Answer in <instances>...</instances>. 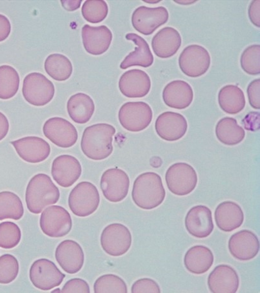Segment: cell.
<instances>
[{
  "label": "cell",
  "instance_id": "1",
  "mask_svg": "<svg viewBox=\"0 0 260 293\" xmlns=\"http://www.w3.org/2000/svg\"><path fill=\"white\" fill-rule=\"evenodd\" d=\"M115 128L107 123H98L87 127L82 135L80 146L88 158L101 160L109 156L113 151L112 137Z\"/></svg>",
  "mask_w": 260,
  "mask_h": 293
},
{
  "label": "cell",
  "instance_id": "2",
  "mask_svg": "<svg viewBox=\"0 0 260 293\" xmlns=\"http://www.w3.org/2000/svg\"><path fill=\"white\" fill-rule=\"evenodd\" d=\"M165 190L161 177L154 172H146L135 180L132 192L134 203L143 210H152L160 206L165 197Z\"/></svg>",
  "mask_w": 260,
  "mask_h": 293
},
{
  "label": "cell",
  "instance_id": "3",
  "mask_svg": "<svg viewBox=\"0 0 260 293\" xmlns=\"http://www.w3.org/2000/svg\"><path fill=\"white\" fill-rule=\"evenodd\" d=\"M60 193L50 177L44 173L35 175L29 181L25 191V202L32 213H41L46 207L56 203Z\"/></svg>",
  "mask_w": 260,
  "mask_h": 293
},
{
  "label": "cell",
  "instance_id": "4",
  "mask_svg": "<svg viewBox=\"0 0 260 293\" xmlns=\"http://www.w3.org/2000/svg\"><path fill=\"white\" fill-rule=\"evenodd\" d=\"M100 203L97 187L92 183L83 181L78 183L68 197V206L75 215L85 217L94 213Z\"/></svg>",
  "mask_w": 260,
  "mask_h": 293
},
{
  "label": "cell",
  "instance_id": "5",
  "mask_svg": "<svg viewBox=\"0 0 260 293\" xmlns=\"http://www.w3.org/2000/svg\"><path fill=\"white\" fill-rule=\"evenodd\" d=\"M22 93L28 103L36 106H42L53 99L55 88L53 83L45 75L33 72L24 77Z\"/></svg>",
  "mask_w": 260,
  "mask_h": 293
},
{
  "label": "cell",
  "instance_id": "6",
  "mask_svg": "<svg viewBox=\"0 0 260 293\" xmlns=\"http://www.w3.org/2000/svg\"><path fill=\"white\" fill-rule=\"evenodd\" d=\"M168 190L178 196L190 194L195 188L198 178L194 168L185 162H177L170 166L165 175Z\"/></svg>",
  "mask_w": 260,
  "mask_h": 293
},
{
  "label": "cell",
  "instance_id": "7",
  "mask_svg": "<svg viewBox=\"0 0 260 293\" xmlns=\"http://www.w3.org/2000/svg\"><path fill=\"white\" fill-rule=\"evenodd\" d=\"M153 111L150 105L142 101L127 102L123 104L118 112L121 126L129 131H142L150 124Z\"/></svg>",
  "mask_w": 260,
  "mask_h": 293
},
{
  "label": "cell",
  "instance_id": "8",
  "mask_svg": "<svg viewBox=\"0 0 260 293\" xmlns=\"http://www.w3.org/2000/svg\"><path fill=\"white\" fill-rule=\"evenodd\" d=\"M179 66L186 76L196 78L205 74L210 68L211 56L208 51L198 44H191L182 50L178 59Z\"/></svg>",
  "mask_w": 260,
  "mask_h": 293
},
{
  "label": "cell",
  "instance_id": "9",
  "mask_svg": "<svg viewBox=\"0 0 260 293\" xmlns=\"http://www.w3.org/2000/svg\"><path fill=\"white\" fill-rule=\"evenodd\" d=\"M132 243L130 231L124 225L111 223L102 230L100 244L103 250L112 256H120L129 250Z\"/></svg>",
  "mask_w": 260,
  "mask_h": 293
},
{
  "label": "cell",
  "instance_id": "10",
  "mask_svg": "<svg viewBox=\"0 0 260 293\" xmlns=\"http://www.w3.org/2000/svg\"><path fill=\"white\" fill-rule=\"evenodd\" d=\"M40 226L43 232L49 237H63L71 230V217L64 208L57 205L51 206L42 213Z\"/></svg>",
  "mask_w": 260,
  "mask_h": 293
},
{
  "label": "cell",
  "instance_id": "11",
  "mask_svg": "<svg viewBox=\"0 0 260 293\" xmlns=\"http://www.w3.org/2000/svg\"><path fill=\"white\" fill-rule=\"evenodd\" d=\"M29 276L33 285L42 290L59 286L66 276L53 262L46 258L37 259L33 263Z\"/></svg>",
  "mask_w": 260,
  "mask_h": 293
},
{
  "label": "cell",
  "instance_id": "12",
  "mask_svg": "<svg viewBox=\"0 0 260 293\" xmlns=\"http://www.w3.org/2000/svg\"><path fill=\"white\" fill-rule=\"evenodd\" d=\"M169 18L166 8L141 6L133 12L131 22L135 30L144 35L152 34L158 27L166 23Z\"/></svg>",
  "mask_w": 260,
  "mask_h": 293
},
{
  "label": "cell",
  "instance_id": "13",
  "mask_svg": "<svg viewBox=\"0 0 260 293\" xmlns=\"http://www.w3.org/2000/svg\"><path fill=\"white\" fill-rule=\"evenodd\" d=\"M130 186L127 174L122 169L111 168L102 174L100 186L105 198L112 202H118L127 196Z\"/></svg>",
  "mask_w": 260,
  "mask_h": 293
},
{
  "label": "cell",
  "instance_id": "14",
  "mask_svg": "<svg viewBox=\"0 0 260 293\" xmlns=\"http://www.w3.org/2000/svg\"><path fill=\"white\" fill-rule=\"evenodd\" d=\"M43 132L51 142L63 148L72 146L78 139V133L74 126L60 117L48 119L44 124Z\"/></svg>",
  "mask_w": 260,
  "mask_h": 293
},
{
  "label": "cell",
  "instance_id": "15",
  "mask_svg": "<svg viewBox=\"0 0 260 293\" xmlns=\"http://www.w3.org/2000/svg\"><path fill=\"white\" fill-rule=\"evenodd\" d=\"M155 128L158 135L168 141H175L182 138L188 129L186 118L174 111H165L156 119Z\"/></svg>",
  "mask_w": 260,
  "mask_h": 293
},
{
  "label": "cell",
  "instance_id": "16",
  "mask_svg": "<svg viewBox=\"0 0 260 293\" xmlns=\"http://www.w3.org/2000/svg\"><path fill=\"white\" fill-rule=\"evenodd\" d=\"M81 171V166L78 160L70 155L59 156L52 163V177L62 187L68 188L72 186L80 177Z\"/></svg>",
  "mask_w": 260,
  "mask_h": 293
},
{
  "label": "cell",
  "instance_id": "17",
  "mask_svg": "<svg viewBox=\"0 0 260 293\" xmlns=\"http://www.w3.org/2000/svg\"><path fill=\"white\" fill-rule=\"evenodd\" d=\"M228 248L234 258L241 261H247L257 255L259 242L257 236L253 232L243 229L235 232L230 237Z\"/></svg>",
  "mask_w": 260,
  "mask_h": 293
},
{
  "label": "cell",
  "instance_id": "18",
  "mask_svg": "<svg viewBox=\"0 0 260 293\" xmlns=\"http://www.w3.org/2000/svg\"><path fill=\"white\" fill-rule=\"evenodd\" d=\"M19 156L24 161L38 163L46 159L50 153L49 144L38 136H26L11 141Z\"/></svg>",
  "mask_w": 260,
  "mask_h": 293
},
{
  "label": "cell",
  "instance_id": "19",
  "mask_svg": "<svg viewBox=\"0 0 260 293\" xmlns=\"http://www.w3.org/2000/svg\"><path fill=\"white\" fill-rule=\"evenodd\" d=\"M55 259L66 273L74 274L82 268L84 255L80 245L72 240H65L57 246L55 251Z\"/></svg>",
  "mask_w": 260,
  "mask_h": 293
},
{
  "label": "cell",
  "instance_id": "20",
  "mask_svg": "<svg viewBox=\"0 0 260 293\" xmlns=\"http://www.w3.org/2000/svg\"><path fill=\"white\" fill-rule=\"evenodd\" d=\"M185 226L191 236L200 239L207 238L214 227L211 210L204 205L192 207L185 216Z\"/></svg>",
  "mask_w": 260,
  "mask_h": 293
},
{
  "label": "cell",
  "instance_id": "21",
  "mask_svg": "<svg viewBox=\"0 0 260 293\" xmlns=\"http://www.w3.org/2000/svg\"><path fill=\"white\" fill-rule=\"evenodd\" d=\"M151 81L144 71L133 69L125 72L120 77L119 87L127 98H137L146 96L150 92Z\"/></svg>",
  "mask_w": 260,
  "mask_h": 293
},
{
  "label": "cell",
  "instance_id": "22",
  "mask_svg": "<svg viewBox=\"0 0 260 293\" xmlns=\"http://www.w3.org/2000/svg\"><path fill=\"white\" fill-rule=\"evenodd\" d=\"M83 47L86 51L94 55H99L105 52L109 48L112 34L105 25L98 26L85 24L81 30Z\"/></svg>",
  "mask_w": 260,
  "mask_h": 293
},
{
  "label": "cell",
  "instance_id": "23",
  "mask_svg": "<svg viewBox=\"0 0 260 293\" xmlns=\"http://www.w3.org/2000/svg\"><path fill=\"white\" fill-rule=\"evenodd\" d=\"M207 283L210 290L214 293H235L240 283L237 271L230 266H217L209 274Z\"/></svg>",
  "mask_w": 260,
  "mask_h": 293
},
{
  "label": "cell",
  "instance_id": "24",
  "mask_svg": "<svg viewBox=\"0 0 260 293\" xmlns=\"http://www.w3.org/2000/svg\"><path fill=\"white\" fill-rule=\"evenodd\" d=\"M191 85L182 80H175L167 83L162 91V99L169 107L184 109L190 106L193 100Z\"/></svg>",
  "mask_w": 260,
  "mask_h": 293
},
{
  "label": "cell",
  "instance_id": "25",
  "mask_svg": "<svg viewBox=\"0 0 260 293\" xmlns=\"http://www.w3.org/2000/svg\"><path fill=\"white\" fill-rule=\"evenodd\" d=\"M182 38L175 28L166 26L160 30L153 37L151 45L155 54L161 58L174 55L180 48Z\"/></svg>",
  "mask_w": 260,
  "mask_h": 293
},
{
  "label": "cell",
  "instance_id": "26",
  "mask_svg": "<svg viewBox=\"0 0 260 293\" xmlns=\"http://www.w3.org/2000/svg\"><path fill=\"white\" fill-rule=\"evenodd\" d=\"M217 226L224 232H231L240 227L243 223L244 214L241 207L232 201L220 203L214 212Z\"/></svg>",
  "mask_w": 260,
  "mask_h": 293
},
{
  "label": "cell",
  "instance_id": "27",
  "mask_svg": "<svg viewBox=\"0 0 260 293\" xmlns=\"http://www.w3.org/2000/svg\"><path fill=\"white\" fill-rule=\"evenodd\" d=\"M128 40L134 43V51L130 52L121 62L120 67L126 69L133 66L143 68L150 67L153 63L154 56L147 41L135 33H128L125 36Z\"/></svg>",
  "mask_w": 260,
  "mask_h": 293
},
{
  "label": "cell",
  "instance_id": "28",
  "mask_svg": "<svg viewBox=\"0 0 260 293\" xmlns=\"http://www.w3.org/2000/svg\"><path fill=\"white\" fill-rule=\"evenodd\" d=\"M214 255L208 247L197 245L190 248L184 257V264L189 272L199 275L207 272L214 262Z\"/></svg>",
  "mask_w": 260,
  "mask_h": 293
},
{
  "label": "cell",
  "instance_id": "29",
  "mask_svg": "<svg viewBox=\"0 0 260 293\" xmlns=\"http://www.w3.org/2000/svg\"><path fill=\"white\" fill-rule=\"evenodd\" d=\"M95 108L93 99L83 93H77L71 96L67 103L69 116L77 124H83L89 122L94 114Z\"/></svg>",
  "mask_w": 260,
  "mask_h": 293
},
{
  "label": "cell",
  "instance_id": "30",
  "mask_svg": "<svg viewBox=\"0 0 260 293\" xmlns=\"http://www.w3.org/2000/svg\"><path fill=\"white\" fill-rule=\"evenodd\" d=\"M218 102L221 109L229 114L239 113L246 104L243 91L234 84L226 85L220 89L218 95Z\"/></svg>",
  "mask_w": 260,
  "mask_h": 293
},
{
  "label": "cell",
  "instance_id": "31",
  "mask_svg": "<svg viewBox=\"0 0 260 293\" xmlns=\"http://www.w3.org/2000/svg\"><path fill=\"white\" fill-rule=\"evenodd\" d=\"M215 134L218 140L227 145H235L241 142L245 136V132L239 126L237 120L232 117L221 119L215 127Z\"/></svg>",
  "mask_w": 260,
  "mask_h": 293
},
{
  "label": "cell",
  "instance_id": "32",
  "mask_svg": "<svg viewBox=\"0 0 260 293\" xmlns=\"http://www.w3.org/2000/svg\"><path fill=\"white\" fill-rule=\"evenodd\" d=\"M44 69L50 77L58 81L67 80L73 71L72 65L69 59L60 53L49 55L44 62Z\"/></svg>",
  "mask_w": 260,
  "mask_h": 293
},
{
  "label": "cell",
  "instance_id": "33",
  "mask_svg": "<svg viewBox=\"0 0 260 293\" xmlns=\"http://www.w3.org/2000/svg\"><path fill=\"white\" fill-rule=\"evenodd\" d=\"M23 213L22 202L16 194L8 191L0 192V220H17L22 217Z\"/></svg>",
  "mask_w": 260,
  "mask_h": 293
},
{
  "label": "cell",
  "instance_id": "34",
  "mask_svg": "<svg viewBox=\"0 0 260 293\" xmlns=\"http://www.w3.org/2000/svg\"><path fill=\"white\" fill-rule=\"evenodd\" d=\"M19 75L17 71L8 65L0 66V99H9L19 89Z\"/></svg>",
  "mask_w": 260,
  "mask_h": 293
},
{
  "label": "cell",
  "instance_id": "35",
  "mask_svg": "<svg viewBox=\"0 0 260 293\" xmlns=\"http://www.w3.org/2000/svg\"><path fill=\"white\" fill-rule=\"evenodd\" d=\"M94 291L95 293H127V287L125 281L119 276L112 274H104L95 281Z\"/></svg>",
  "mask_w": 260,
  "mask_h": 293
},
{
  "label": "cell",
  "instance_id": "36",
  "mask_svg": "<svg viewBox=\"0 0 260 293\" xmlns=\"http://www.w3.org/2000/svg\"><path fill=\"white\" fill-rule=\"evenodd\" d=\"M108 8L103 0H87L81 7L83 17L88 22L98 23L104 20L107 16Z\"/></svg>",
  "mask_w": 260,
  "mask_h": 293
},
{
  "label": "cell",
  "instance_id": "37",
  "mask_svg": "<svg viewBox=\"0 0 260 293\" xmlns=\"http://www.w3.org/2000/svg\"><path fill=\"white\" fill-rule=\"evenodd\" d=\"M240 65L243 70L251 75L260 73V45H251L243 51L240 57Z\"/></svg>",
  "mask_w": 260,
  "mask_h": 293
},
{
  "label": "cell",
  "instance_id": "38",
  "mask_svg": "<svg viewBox=\"0 0 260 293\" xmlns=\"http://www.w3.org/2000/svg\"><path fill=\"white\" fill-rule=\"evenodd\" d=\"M21 230L18 226L11 221L0 223V247L11 249L16 246L21 239Z\"/></svg>",
  "mask_w": 260,
  "mask_h": 293
},
{
  "label": "cell",
  "instance_id": "39",
  "mask_svg": "<svg viewBox=\"0 0 260 293\" xmlns=\"http://www.w3.org/2000/svg\"><path fill=\"white\" fill-rule=\"evenodd\" d=\"M19 272L17 259L12 255L0 256V283L8 284L15 279Z\"/></svg>",
  "mask_w": 260,
  "mask_h": 293
},
{
  "label": "cell",
  "instance_id": "40",
  "mask_svg": "<svg viewBox=\"0 0 260 293\" xmlns=\"http://www.w3.org/2000/svg\"><path fill=\"white\" fill-rule=\"evenodd\" d=\"M131 292H155L160 293V288L158 284L153 279L143 278L135 281L131 287Z\"/></svg>",
  "mask_w": 260,
  "mask_h": 293
},
{
  "label": "cell",
  "instance_id": "41",
  "mask_svg": "<svg viewBox=\"0 0 260 293\" xmlns=\"http://www.w3.org/2000/svg\"><path fill=\"white\" fill-rule=\"evenodd\" d=\"M61 292H90L88 282L81 278H72L64 285Z\"/></svg>",
  "mask_w": 260,
  "mask_h": 293
},
{
  "label": "cell",
  "instance_id": "42",
  "mask_svg": "<svg viewBox=\"0 0 260 293\" xmlns=\"http://www.w3.org/2000/svg\"><path fill=\"white\" fill-rule=\"evenodd\" d=\"M247 94L250 105L255 109L260 108V79L251 81L247 88Z\"/></svg>",
  "mask_w": 260,
  "mask_h": 293
},
{
  "label": "cell",
  "instance_id": "43",
  "mask_svg": "<svg viewBox=\"0 0 260 293\" xmlns=\"http://www.w3.org/2000/svg\"><path fill=\"white\" fill-rule=\"evenodd\" d=\"M260 114L258 111H251L248 113L242 120V124L247 130L257 131L259 129Z\"/></svg>",
  "mask_w": 260,
  "mask_h": 293
},
{
  "label": "cell",
  "instance_id": "44",
  "mask_svg": "<svg viewBox=\"0 0 260 293\" xmlns=\"http://www.w3.org/2000/svg\"><path fill=\"white\" fill-rule=\"evenodd\" d=\"M248 17L255 26H260V1H251L248 9Z\"/></svg>",
  "mask_w": 260,
  "mask_h": 293
},
{
  "label": "cell",
  "instance_id": "45",
  "mask_svg": "<svg viewBox=\"0 0 260 293\" xmlns=\"http://www.w3.org/2000/svg\"><path fill=\"white\" fill-rule=\"evenodd\" d=\"M11 25L9 19L5 15L0 14V42L6 40L9 36Z\"/></svg>",
  "mask_w": 260,
  "mask_h": 293
},
{
  "label": "cell",
  "instance_id": "46",
  "mask_svg": "<svg viewBox=\"0 0 260 293\" xmlns=\"http://www.w3.org/2000/svg\"><path fill=\"white\" fill-rule=\"evenodd\" d=\"M9 123L7 117L0 112V141L3 139L8 134Z\"/></svg>",
  "mask_w": 260,
  "mask_h": 293
},
{
  "label": "cell",
  "instance_id": "47",
  "mask_svg": "<svg viewBox=\"0 0 260 293\" xmlns=\"http://www.w3.org/2000/svg\"><path fill=\"white\" fill-rule=\"evenodd\" d=\"M64 9L69 11H73L78 9L80 6L81 1H61Z\"/></svg>",
  "mask_w": 260,
  "mask_h": 293
},
{
  "label": "cell",
  "instance_id": "48",
  "mask_svg": "<svg viewBox=\"0 0 260 293\" xmlns=\"http://www.w3.org/2000/svg\"><path fill=\"white\" fill-rule=\"evenodd\" d=\"M174 2L178 3L180 5H188L192 4L196 2L195 1H176Z\"/></svg>",
  "mask_w": 260,
  "mask_h": 293
},
{
  "label": "cell",
  "instance_id": "49",
  "mask_svg": "<svg viewBox=\"0 0 260 293\" xmlns=\"http://www.w3.org/2000/svg\"><path fill=\"white\" fill-rule=\"evenodd\" d=\"M146 3H149V4H156L159 3L160 1H143Z\"/></svg>",
  "mask_w": 260,
  "mask_h": 293
}]
</instances>
